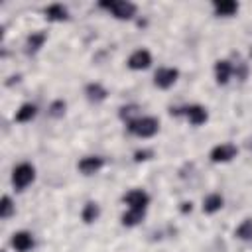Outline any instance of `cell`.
Wrapping results in <instances>:
<instances>
[{
	"instance_id": "1",
	"label": "cell",
	"mask_w": 252,
	"mask_h": 252,
	"mask_svg": "<svg viewBox=\"0 0 252 252\" xmlns=\"http://www.w3.org/2000/svg\"><path fill=\"white\" fill-rule=\"evenodd\" d=\"M126 128L136 138H152L159 132V120L156 116H138L136 120L128 122Z\"/></svg>"
},
{
	"instance_id": "2",
	"label": "cell",
	"mask_w": 252,
	"mask_h": 252,
	"mask_svg": "<svg viewBox=\"0 0 252 252\" xmlns=\"http://www.w3.org/2000/svg\"><path fill=\"white\" fill-rule=\"evenodd\" d=\"M98 6L106 12H110L116 20H132L138 12L136 4L128 2V0H100Z\"/></svg>"
},
{
	"instance_id": "3",
	"label": "cell",
	"mask_w": 252,
	"mask_h": 252,
	"mask_svg": "<svg viewBox=\"0 0 252 252\" xmlns=\"http://www.w3.org/2000/svg\"><path fill=\"white\" fill-rule=\"evenodd\" d=\"M35 181V167L30 161H22L12 169V187L16 191H24Z\"/></svg>"
},
{
	"instance_id": "4",
	"label": "cell",
	"mask_w": 252,
	"mask_h": 252,
	"mask_svg": "<svg viewBox=\"0 0 252 252\" xmlns=\"http://www.w3.org/2000/svg\"><path fill=\"white\" fill-rule=\"evenodd\" d=\"M236 156H238V148H236L232 142L217 144V146L209 152V158H211L213 163H228V161H232Z\"/></svg>"
},
{
	"instance_id": "5",
	"label": "cell",
	"mask_w": 252,
	"mask_h": 252,
	"mask_svg": "<svg viewBox=\"0 0 252 252\" xmlns=\"http://www.w3.org/2000/svg\"><path fill=\"white\" fill-rule=\"evenodd\" d=\"M179 79V71L175 67H159L156 73H154V85L158 89H171Z\"/></svg>"
},
{
	"instance_id": "6",
	"label": "cell",
	"mask_w": 252,
	"mask_h": 252,
	"mask_svg": "<svg viewBox=\"0 0 252 252\" xmlns=\"http://www.w3.org/2000/svg\"><path fill=\"white\" fill-rule=\"evenodd\" d=\"M126 65L132 71H146L152 65V53L148 49L140 47V49H136V51L130 53V57L126 59Z\"/></svg>"
},
{
	"instance_id": "7",
	"label": "cell",
	"mask_w": 252,
	"mask_h": 252,
	"mask_svg": "<svg viewBox=\"0 0 252 252\" xmlns=\"http://www.w3.org/2000/svg\"><path fill=\"white\" fill-rule=\"evenodd\" d=\"M181 114L187 118V122L191 126H201L209 120V112L203 104H187L181 108Z\"/></svg>"
},
{
	"instance_id": "8",
	"label": "cell",
	"mask_w": 252,
	"mask_h": 252,
	"mask_svg": "<svg viewBox=\"0 0 252 252\" xmlns=\"http://www.w3.org/2000/svg\"><path fill=\"white\" fill-rule=\"evenodd\" d=\"M122 201L128 205V209H138V211H146L150 205V195L144 189H130L128 193H124Z\"/></svg>"
},
{
	"instance_id": "9",
	"label": "cell",
	"mask_w": 252,
	"mask_h": 252,
	"mask_svg": "<svg viewBox=\"0 0 252 252\" xmlns=\"http://www.w3.org/2000/svg\"><path fill=\"white\" fill-rule=\"evenodd\" d=\"M102 167H104V158H100V156H85V158H81L79 163H77V169H79L83 175H94V173H98Z\"/></svg>"
},
{
	"instance_id": "10",
	"label": "cell",
	"mask_w": 252,
	"mask_h": 252,
	"mask_svg": "<svg viewBox=\"0 0 252 252\" xmlns=\"http://www.w3.org/2000/svg\"><path fill=\"white\" fill-rule=\"evenodd\" d=\"M12 246L16 252H30L33 248V234L28 230H18L12 234Z\"/></svg>"
},
{
	"instance_id": "11",
	"label": "cell",
	"mask_w": 252,
	"mask_h": 252,
	"mask_svg": "<svg viewBox=\"0 0 252 252\" xmlns=\"http://www.w3.org/2000/svg\"><path fill=\"white\" fill-rule=\"evenodd\" d=\"M234 73V65L228 59H219L215 63V81L217 85H226Z\"/></svg>"
},
{
	"instance_id": "12",
	"label": "cell",
	"mask_w": 252,
	"mask_h": 252,
	"mask_svg": "<svg viewBox=\"0 0 252 252\" xmlns=\"http://www.w3.org/2000/svg\"><path fill=\"white\" fill-rule=\"evenodd\" d=\"M238 2L234 0H217L213 2V12L215 16H220V18H228V16H234L238 12Z\"/></svg>"
},
{
	"instance_id": "13",
	"label": "cell",
	"mask_w": 252,
	"mask_h": 252,
	"mask_svg": "<svg viewBox=\"0 0 252 252\" xmlns=\"http://www.w3.org/2000/svg\"><path fill=\"white\" fill-rule=\"evenodd\" d=\"M222 205H224V197L220 195V193H209L205 199H203V213H207V215H215V213H219L220 209H222Z\"/></svg>"
},
{
	"instance_id": "14",
	"label": "cell",
	"mask_w": 252,
	"mask_h": 252,
	"mask_svg": "<svg viewBox=\"0 0 252 252\" xmlns=\"http://www.w3.org/2000/svg\"><path fill=\"white\" fill-rule=\"evenodd\" d=\"M35 114H37V106H35L33 102H24V104L16 110L14 120L20 122V124H26V122H32V120L35 118Z\"/></svg>"
},
{
	"instance_id": "15",
	"label": "cell",
	"mask_w": 252,
	"mask_h": 252,
	"mask_svg": "<svg viewBox=\"0 0 252 252\" xmlns=\"http://www.w3.org/2000/svg\"><path fill=\"white\" fill-rule=\"evenodd\" d=\"M98 217H100V205H98L96 201L85 203V207H83V211H81V220H83L85 224H93V222L98 220Z\"/></svg>"
},
{
	"instance_id": "16",
	"label": "cell",
	"mask_w": 252,
	"mask_h": 252,
	"mask_svg": "<svg viewBox=\"0 0 252 252\" xmlns=\"http://www.w3.org/2000/svg\"><path fill=\"white\" fill-rule=\"evenodd\" d=\"M45 18H47L49 22H65V20L69 18V10H67L63 4L55 2V4H49V6L45 8Z\"/></svg>"
},
{
	"instance_id": "17",
	"label": "cell",
	"mask_w": 252,
	"mask_h": 252,
	"mask_svg": "<svg viewBox=\"0 0 252 252\" xmlns=\"http://www.w3.org/2000/svg\"><path fill=\"white\" fill-rule=\"evenodd\" d=\"M85 94H87V98H89L91 102H102V100L106 98L108 91H106L100 83H89V85L85 87Z\"/></svg>"
},
{
	"instance_id": "18",
	"label": "cell",
	"mask_w": 252,
	"mask_h": 252,
	"mask_svg": "<svg viewBox=\"0 0 252 252\" xmlns=\"http://www.w3.org/2000/svg\"><path fill=\"white\" fill-rule=\"evenodd\" d=\"M45 39H47L45 32H33V33L28 35V39H26V51H28V53H37V51L43 47Z\"/></svg>"
},
{
	"instance_id": "19",
	"label": "cell",
	"mask_w": 252,
	"mask_h": 252,
	"mask_svg": "<svg viewBox=\"0 0 252 252\" xmlns=\"http://www.w3.org/2000/svg\"><path fill=\"white\" fill-rule=\"evenodd\" d=\"M146 217V211H138V209H126V213H122L120 220L124 226H136L144 220Z\"/></svg>"
},
{
	"instance_id": "20",
	"label": "cell",
	"mask_w": 252,
	"mask_h": 252,
	"mask_svg": "<svg viewBox=\"0 0 252 252\" xmlns=\"http://www.w3.org/2000/svg\"><path fill=\"white\" fill-rule=\"evenodd\" d=\"M234 236L238 240H252V219H244L236 228H234Z\"/></svg>"
},
{
	"instance_id": "21",
	"label": "cell",
	"mask_w": 252,
	"mask_h": 252,
	"mask_svg": "<svg viewBox=\"0 0 252 252\" xmlns=\"http://www.w3.org/2000/svg\"><path fill=\"white\" fill-rule=\"evenodd\" d=\"M118 116L128 124V122L136 120V118H138V116H142V114H140V108H138L136 104H126V106H120Z\"/></svg>"
},
{
	"instance_id": "22",
	"label": "cell",
	"mask_w": 252,
	"mask_h": 252,
	"mask_svg": "<svg viewBox=\"0 0 252 252\" xmlns=\"http://www.w3.org/2000/svg\"><path fill=\"white\" fill-rule=\"evenodd\" d=\"M16 213V205H14V201L8 197V195H4L2 199H0V219H10L12 215Z\"/></svg>"
},
{
	"instance_id": "23",
	"label": "cell",
	"mask_w": 252,
	"mask_h": 252,
	"mask_svg": "<svg viewBox=\"0 0 252 252\" xmlns=\"http://www.w3.org/2000/svg\"><path fill=\"white\" fill-rule=\"evenodd\" d=\"M65 110H67V102L61 98H57L49 104V116H53V118H61L65 114Z\"/></svg>"
},
{
	"instance_id": "24",
	"label": "cell",
	"mask_w": 252,
	"mask_h": 252,
	"mask_svg": "<svg viewBox=\"0 0 252 252\" xmlns=\"http://www.w3.org/2000/svg\"><path fill=\"white\" fill-rule=\"evenodd\" d=\"M154 158V152L152 150H136L134 152V161H148V159H152Z\"/></svg>"
},
{
	"instance_id": "25",
	"label": "cell",
	"mask_w": 252,
	"mask_h": 252,
	"mask_svg": "<svg viewBox=\"0 0 252 252\" xmlns=\"http://www.w3.org/2000/svg\"><path fill=\"white\" fill-rule=\"evenodd\" d=\"M179 209H181V213H191L193 211V203L191 201H183Z\"/></svg>"
},
{
	"instance_id": "26",
	"label": "cell",
	"mask_w": 252,
	"mask_h": 252,
	"mask_svg": "<svg viewBox=\"0 0 252 252\" xmlns=\"http://www.w3.org/2000/svg\"><path fill=\"white\" fill-rule=\"evenodd\" d=\"M246 148H248V150H252V136L246 140Z\"/></svg>"
},
{
	"instance_id": "27",
	"label": "cell",
	"mask_w": 252,
	"mask_h": 252,
	"mask_svg": "<svg viewBox=\"0 0 252 252\" xmlns=\"http://www.w3.org/2000/svg\"><path fill=\"white\" fill-rule=\"evenodd\" d=\"M250 57H252V49H250Z\"/></svg>"
}]
</instances>
